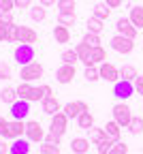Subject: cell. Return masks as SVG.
<instances>
[{
  "instance_id": "obj_1",
  "label": "cell",
  "mask_w": 143,
  "mask_h": 154,
  "mask_svg": "<svg viewBox=\"0 0 143 154\" xmlns=\"http://www.w3.org/2000/svg\"><path fill=\"white\" fill-rule=\"evenodd\" d=\"M111 113H113V120L122 126V128H128L130 126V120H132V109L126 105V103H115L113 105V109H111Z\"/></svg>"
},
{
  "instance_id": "obj_2",
  "label": "cell",
  "mask_w": 143,
  "mask_h": 154,
  "mask_svg": "<svg viewBox=\"0 0 143 154\" xmlns=\"http://www.w3.org/2000/svg\"><path fill=\"white\" fill-rule=\"evenodd\" d=\"M13 58H15V62L19 66H26V64L34 62V47L28 45V43H19L13 51Z\"/></svg>"
},
{
  "instance_id": "obj_3",
  "label": "cell",
  "mask_w": 143,
  "mask_h": 154,
  "mask_svg": "<svg viewBox=\"0 0 143 154\" xmlns=\"http://www.w3.org/2000/svg\"><path fill=\"white\" fill-rule=\"evenodd\" d=\"M43 77V66H41L38 62H30L26 66H22V71H19V79L22 82H34V79H41Z\"/></svg>"
},
{
  "instance_id": "obj_4",
  "label": "cell",
  "mask_w": 143,
  "mask_h": 154,
  "mask_svg": "<svg viewBox=\"0 0 143 154\" xmlns=\"http://www.w3.org/2000/svg\"><path fill=\"white\" fill-rule=\"evenodd\" d=\"M135 94V82H126V79H120L113 84V96L120 101H126Z\"/></svg>"
},
{
  "instance_id": "obj_5",
  "label": "cell",
  "mask_w": 143,
  "mask_h": 154,
  "mask_svg": "<svg viewBox=\"0 0 143 154\" xmlns=\"http://www.w3.org/2000/svg\"><path fill=\"white\" fill-rule=\"evenodd\" d=\"M26 139L32 141V143H43L45 131H43V126H41V122H36V120L26 122Z\"/></svg>"
},
{
  "instance_id": "obj_6",
  "label": "cell",
  "mask_w": 143,
  "mask_h": 154,
  "mask_svg": "<svg viewBox=\"0 0 143 154\" xmlns=\"http://www.w3.org/2000/svg\"><path fill=\"white\" fill-rule=\"evenodd\" d=\"M66 126H68V116L64 111H58L56 116H51V124H49V133L58 135V137H62L66 133Z\"/></svg>"
},
{
  "instance_id": "obj_7",
  "label": "cell",
  "mask_w": 143,
  "mask_h": 154,
  "mask_svg": "<svg viewBox=\"0 0 143 154\" xmlns=\"http://www.w3.org/2000/svg\"><path fill=\"white\" fill-rule=\"evenodd\" d=\"M111 49L117 51V54H130L135 49V38H128V36H122V34H115L111 38Z\"/></svg>"
},
{
  "instance_id": "obj_8",
  "label": "cell",
  "mask_w": 143,
  "mask_h": 154,
  "mask_svg": "<svg viewBox=\"0 0 143 154\" xmlns=\"http://www.w3.org/2000/svg\"><path fill=\"white\" fill-rule=\"evenodd\" d=\"M98 71H100V79H105V82L115 84V82L122 79V77H120V69L115 64H111V62H103L98 66Z\"/></svg>"
},
{
  "instance_id": "obj_9",
  "label": "cell",
  "mask_w": 143,
  "mask_h": 154,
  "mask_svg": "<svg viewBox=\"0 0 143 154\" xmlns=\"http://www.w3.org/2000/svg\"><path fill=\"white\" fill-rule=\"evenodd\" d=\"M28 113H30V101H26V99H19V101H15V103L11 105L13 120H26Z\"/></svg>"
},
{
  "instance_id": "obj_10",
  "label": "cell",
  "mask_w": 143,
  "mask_h": 154,
  "mask_svg": "<svg viewBox=\"0 0 143 154\" xmlns=\"http://www.w3.org/2000/svg\"><path fill=\"white\" fill-rule=\"evenodd\" d=\"M115 30H117V34L128 36V38H135L137 32H139V30L132 26V22H130V19H126V17H120L117 22H115Z\"/></svg>"
},
{
  "instance_id": "obj_11",
  "label": "cell",
  "mask_w": 143,
  "mask_h": 154,
  "mask_svg": "<svg viewBox=\"0 0 143 154\" xmlns=\"http://www.w3.org/2000/svg\"><path fill=\"white\" fill-rule=\"evenodd\" d=\"M75 73H77L75 64H64L62 62V66L56 71V79H58V84H71L75 79Z\"/></svg>"
},
{
  "instance_id": "obj_12",
  "label": "cell",
  "mask_w": 143,
  "mask_h": 154,
  "mask_svg": "<svg viewBox=\"0 0 143 154\" xmlns=\"http://www.w3.org/2000/svg\"><path fill=\"white\" fill-rule=\"evenodd\" d=\"M22 135H26V122L24 120H11L5 139H19Z\"/></svg>"
},
{
  "instance_id": "obj_13",
  "label": "cell",
  "mask_w": 143,
  "mask_h": 154,
  "mask_svg": "<svg viewBox=\"0 0 143 154\" xmlns=\"http://www.w3.org/2000/svg\"><path fill=\"white\" fill-rule=\"evenodd\" d=\"M107 62V51L103 45H98V47H92V54H90V60L86 66H96V64H103Z\"/></svg>"
},
{
  "instance_id": "obj_14",
  "label": "cell",
  "mask_w": 143,
  "mask_h": 154,
  "mask_svg": "<svg viewBox=\"0 0 143 154\" xmlns=\"http://www.w3.org/2000/svg\"><path fill=\"white\" fill-rule=\"evenodd\" d=\"M36 41H38L36 30H32L30 26H19V43H28V45H32V43H36Z\"/></svg>"
},
{
  "instance_id": "obj_15",
  "label": "cell",
  "mask_w": 143,
  "mask_h": 154,
  "mask_svg": "<svg viewBox=\"0 0 143 154\" xmlns=\"http://www.w3.org/2000/svg\"><path fill=\"white\" fill-rule=\"evenodd\" d=\"M41 105H43V111L47 116H56L58 111H62V105H60V101L56 96H47L45 101H41Z\"/></svg>"
},
{
  "instance_id": "obj_16",
  "label": "cell",
  "mask_w": 143,
  "mask_h": 154,
  "mask_svg": "<svg viewBox=\"0 0 143 154\" xmlns=\"http://www.w3.org/2000/svg\"><path fill=\"white\" fill-rule=\"evenodd\" d=\"M30 143H32V141L22 139V137H19V139H13L9 154H30Z\"/></svg>"
},
{
  "instance_id": "obj_17",
  "label": "cell",
  "mask_w": 143,
  "mask_h": 154,
  "mask_svg": "<svg viewBox=\"0 0 143 154\" xmlns=\"http://www.w3.org/2000/svg\"><path fill=\"white\" fill-rule=\"evenodd\" d=\"M53 38H56V43L66 45V43L71 41V30H68L66 26H62V24H58V26L53 28Z\"/></svg>"
},
{
  "instance_id": "obj_18",
  "label": "cell",
  "mask_w": 143,
  "mask_h": 154,
  "mask_svg": "<svg viewBox=\"0 0 143 154\" xmlns=\"http://www.w3.org/2000/svg\"><path fill=\"white\" fill-rule=\"evenodd\" d=\"M71 150L75 154H86L90 150V139H84V137H75L71 141Z\"/></svg>"
},
{
  "instance_id": "obj_19",
  "label": "cell",
  "mask_w": 143,
  "mask_h": 154,
  "mask_svg": "<svg viewBox=\"0 0 143 154\" xmlns=\"http://www.w3.org/2000/svg\"><path fill=\"white\" fill-rule=\"evenodd\" d=\"M105 133H107V137H111V139H115V141H120V135H122V126L115 122V120H109L105 126Z\"/></svg>"
},
{
  "instance_id": "obj_20",
  "label": "cell",
  "mask_w": 143,
  "mask_h": 154,
  "mask_svg": "<svg viewBox=\"0 0 143 154\" xmlns=\"http://www.w3.org/2000/svg\"><path fill=\"white\" fill-rule=\"evenodd\" d=\"M128 19L132 22V26L139 30V28H143V7H132L130 9V15H128Z\"/></svg>"
},
{
  "instance_id": "obj_21",
  "label": "cell",
  "mask_w": 143,
  "mask_h": 154,
  "mask_svg": "<svg viewBox=\"0 0 143 154\" xmlns=\"http://www.w3.org/2000/svg\"><path fill=\"white\" fill-rule=\"evenodd\" d=\"M77 124H79V128L90 131V128L94 126V116H92L90 111H81V113H79V118H77Z\"/></svg>"
},
{
  "instance_id": "obj_22",
  "label": "cell",
  "mask_w": 143,
  "mask_h": 154,
  "mask_svg": "<svg viewBox=\"0 0 143 154\" xmlns=\"http://www.w3.org/2000/svg\"><path fill=\"white\" fill-rule=\"evenodd\" d=\"M0 101L7 103V105H13L15 101H19V94H17V88H5L0 92Z\"/></svg>"
},
{
  "instance_id": "obj_23",
  "label": "cell",
  "mask_w": 143,
  "mask_h": 154,
  "mask_svg": "<svg viewBox=\"0 0 143 154\" xmlns=\"http://www.w3.org/2000/svg\"><path fill=\"white\" fill-rule=\"evenodd\" d=\"M75 51H77V56H79V62L88 64V60H90V54H92V47H90V45H86L84 41H81V43L75 47Z\"/></svg>"
},
{
  "instance_id": "obj_24",
  "label": "cell",
  "mask_w": 143,
  "mask_h": 154,
  "mask_svg": "<svg viewBox=\"0 0 143 154\" xmlns=\"http://www.w3.org/2000/svg\"><path fill=\"white\" fill-rule=\"evenodd\" d=\"M120 77H122V79H126V82H135L139 77V73H137V69L132 64H124L120 69Z\"/></svg>"
},
{
  "instance_id": "obj_25",
  "label": "cell",
  "mask_w": 143,
  "mask_h": 154,
  "mask_svg": "<svg viewBox=\"0 0 143 154\" xmlns=\"http://www.w3.org/2000/svg\"><path fill=\"white\" fill-rule=\"evenodd\" d=\"M88 135H90V141L92 143H100L103 139H107V133H105V128H96V126H92L90 131H88Z\"/></svg>"
},
{
  "instance_id": "obj_26",
  "label": "cell",
  "mask_w": 143,
  "mask_h": 154,
  "mask_svg": "<svg viewBox=\"0 0 143 154\" xmlns=\"http://www.w3.org/2000/svg\"><path fill=\"white\" fill-rule=\"evenodd\" d=\"M109 13H111V9L105 2H96L94 5V17H98V19H103V22H105V19L109 17Z\"/></svg>"
},
{
  "instance_id": "obj_27",
  "label": "cell",
  "mask_w": 143,
  "mask_h": 154,
  "mask_svg": "<svg viewBox=\"0 0 143 154\" xmlns=\"http://www.w3.org/2000/svg\"><path fill=\"white\" fill-rule=\"evenodd\" d=\"M103 19H98V17H90L88 19V32H94V34H100V32H103Z\"/></svg>"
},
{
  "instance_id": "obj_28",
  "label": "cell",
  "mask_w": 143,
  "mask_h": 154,
  "mask_svg": "<svg viewBox=\"0 0 143 154\" xmlns=\"http://www.w3.org/2000/svg\"><path fill=\"white\" fill-rule=\"evenodd\" d=\"M62 111L68 116V118H79L81 107H79V103H77V101H73V103H66V105L62 107Z\"/></svg>"
},
{
  "instance_id": "obj_29",
  "label": "cell",
  "mask_w": 143,
  "mask_h": 154,
  "mask_svg": "<svg viewBox=\"0 0 143 154\" xmlns=\"http://www.w3.org/2000/svg\"><path fill=\"white\" fill-rule=\"evenodd\" d=\"M30 17L34 19V22H43V19L47 17V9L43 5H38V7H32L30 9Z\"/></svg>"
},
{
  "instance_id": "obj_30",
  "label": "cell",
  "mask_w": 143,
  "mask_h": 154,
  "mask_svg": "<svg viewBox=\"0 0 143 154\" xmlns=\"http://www.w3.org/2000/svg\"><path fill=\"white\" fill-rule=\"evenodd\" d=\"M75 22H77V17H75V13H58V24H62V26H75Z\"/></svg>"
},
{
  "instance_id": "obj_31",
  "label": "cell",
  "mask_w": 143,
  "mask_h": 154,
  "mask_svg": "<svg viewBox=\"0 0 143 154\" xmlns=\"http://www.w3.org/2000/svg\"><path fill=\"white\" fill-rule=\"evenodd\" d=\"M113 146H115V139L107 137V139H103L100 143H96V150H98V154H109Z\"/></svg>"
},
{
  "instance_id": "obj_32",
  "label": "cell",
  "mask_w": 143,
  "mask_h": 154,
  "mask_svg": "<svg viewBox=\"0 0 143 154\" xmlns=\"http://www.w3.org/2000/svg\"><path fill=\"white\" fill-rule=\"evenodd\" d=\"M60 60H62L64 64H75V62H79V56H77L75 49H66V51H62Z\"/></svg>"
},
{
  "instance_id": "obj_33",
  "label": "cell",
  "mask_w": 143,
  "mask_h": 154,
  "mask_svg": "<svg viewBox=\"0 0 143 154\" xmlns=\"http://www.w3.org/2000/svg\"><path fill=\"white\" fill-rule=\"evenodd\" d=\"M128 128H130L132 135H141V133H143V118H141V116H132Z\"/></svg>"
},
{
  "instance_id": "obj_34",
  "label": "cell",
  "mask_w": 143,
  "mask_h": 154,
  "mask_svg": "<svg viewBox=\"0 0 143 154\" xmlns=\"http://www.w3.org/2000/svg\"><path fill=\"white\" fill-rule=\"evenodd\" d=\"M58 13H75V0H58Z\"/></svg>"
},
{
  "instance_id": "obj_35",
  "label": "cell",
  "mask_w": 143,
  "mask_h": 154,
  "mask_svg": "<svg viewBox=\"0 0 143 154\" xmlns=\"http://www.w3.org/2000/svg\"><path fill=\"white\" fill-rule=\"evenodd\" d=\"M84 77H86L88 82H98V79H100V71H98V66H86Z\"/></svg>"
},
{
  "instance_id": "obj_36",
  "label": "cell",
  "mask_w": 143,
  "mask_h": 154,
  "mask_svg": "<svg viewBox=\"0 0 143 154\" xmlns=\"http://www.w3.org/2000/svg\"><path fill=\"white\" fill-rule=\"evenodd\" d=\"M84 43H86V45H90V47H98V45H100V34L86 32V36H84Z\"/></svg>"
},
{
  "instance_id": "obj_37",
  "label": "cell",
  "mask_w": 143,
  "mask_h": 154,
  "mask_svg": "<svg viewBox=\"0 0 143 154\" xmlns=\"http://www.w3.org/2000/svg\"><path fill=\"white\" fill-rule=\"evenodd\" d=\"M38 154H60V146H51V143H41V150Z\"/></svg>"
},
{
  "instance_id": "obj_38",
  "label": "cell",
  "mask_w": 143,
  "mask_h": 154,
  "mask_svg": "<svg viewBox=\"0 0 143 154\" xmlns=\"http://www.w3.org/2000/svg\"><path fill=\"white\" fill-rule=\"evenodd\" d=\"M13 22V11H0V26H11Z\"/></svg>"
},
{
  "instance_id": "obj_39",
  "label": "cell",
  "mask_w": 143,
  "mask_h": 154,
  "mask_svg": "<svg viewBox=\"0 0 143 154\" xmlns=\"http://www.w3.org/2000/svg\"><path fill=\"white\" fill-rule=\"evenodd\" d=\"M13 77V69L7 62H0V79H11Z\"/></svg>"
},
{
  "instance_id": "obj_40",
  "label": "cell",
  "mask_w": 143,
  "mask_h": 154,
  "mask_svg": "<svg viewBox=\"0 0 143 154\" xmlns=\"http://www.w3.org/2000/svg\"><path fill=\"white\" fill-rule=\"evenodd\" d=\"M9 43H19V26H9Z\"/></svg>"
},
{
  "instance_id": "obj_41",
  "label": "cell",
  "mask_w": 143,
  "mask_h": 154,
  "mask_svg": "<svg viewBox=\"0 0 143 154\" xmlns=\"http://www.w3.org/2000/svg\"><path fill=\"white\" fill-rule=\"evenodd\" d=\"M109 154H128V146H126L124 141H115V146L111 148Z\"/></svg>"
},
{
  "instance_id": "obj_42",
  "label": "cell",
  "mask_w": 143,
  "mask_h": 154,
  "mask_svg": "<svg viewBox=\"0 0 143 154\" xmlns=\"http://www.w3.org/2000/svg\"><path fill=\"white\" fill-rule=\"evenodd\" d=\"M30 84L28 82H22V84H19L17 86V94H19V99H26V96H28V92H30Z\"/></svg>"
},
{
  "instance_id": "obj_43",
  "label": "cell",
  "mask_w": 143,
  "mask_h": 154,
  "mask_svg": "<svg viewBox=\"0 0 143 154\" xmlns=\"http://www.w3.org/2000/svg\"><path fill=\"white\" fill-rule=\"evenodd\" d=\"M60 139H62V137H58V135H53V133H47L45 135V143H51V146H60Z\"/></svg>"
},
{
  "instance_id": "obj_44",
  "label": "cell",
  "mask_w": 143,
  "mask_h": 154,
  "mask_svg": "<svg viewBox=\"0 0 143 154\" xmlns=\"http://www.w3.org/2000/svg\"><path fill=\"white\" fill-rule=\"evenodd\" d=\"M15 0H0V11H13Z\"/></svg>"
},
{
  "instance_id": "obj_45",
  "label": "cell",
  "mask_w": 143,
  "mask_h": 154,
  "mask_svg": "<svg viewBox=\"0 0 143 154\" xmlns=\"http://www.w3.org/2000/svg\"><path fill=\"white\" fill-rule=\"evenodd\" d=\"M7 128H9V120L5 118V116H0V137L7 135Z\"/></svg>"
},
{
  "instance_id": "obj_46",
  "label": "cell",
  "mask_w": 143,
  "mask_h": 154,
  "mask_svg": "<svg viewBox=\"0 0 143 154\" xmlns=\"http://www.w3.org/2000/svg\"><path fill=\"white\" fill-rule=\"evenodd\" d=\"M32 0H15V9H30Z\"/></svg>"
},
{
  "instance_id": "obj_47",
  "label": "cell",
  "mask_w": 143,
  "mask_h": 154,
  "mask_svg": "<svg viewBox=\"0 0 143 154\" xmlns=\"http://www.w3.org/2000/svg\"><path fill=\"white\" fill-rule=\"evenodd\" d=\"M135 92L137 94H143V75H139L135 79Z\"/></svg>"
},
{
  "instance_id": "obj_48",
  "label": "cell",
  "mask_w": 143,
  "mask_h": 154,
  "mask_svg": "<svg viewBox=\"0 0 143 154\" xmlns=\"http://www.w3.org/2000/svg\"><path fill=\"white\" fill-rule=\"evenodd\" d=\"M9 41V26H0V43Z\"/></svg>"
},
{
  "instance_id": "obj_49",
  "label": "cell",
  "mask_w": 143,
  "mask_h": 154,
  "mask_svg": "<svg viewBox=\"0 0 143 154\" xmlns=\"http://www.w3.org/2000/svg\"><path fill=\"white\" fill-rule=\"evenodd\" d=\"M9 150H11V146L5 139H0V154H9Z\"/></svg>"
},
{
  "instance_id": "obj_50",
  "label": "cell",
  "mask_w": 143,
  "mask_h": 154,
  "mask_svg": "<svg viewBox=\"0 0 143 154\" xmlns=\"http://www.w3.org/2000/svg\"><path fill=\"white\" fill-rule=\"evenodd\" d=\"M122 2H124V0H107V2H105V5H107L109 9H117V7H120Z\"/></svg>"
},
{
  "instance_id": "obj_51",
  "label": "cell",
  "mask_w": 143,
  "mask_h": 154,
  "mask_svg": "<svg viewBox=\"0 0 143 154\" xmlns=\"http://www.w3.org/2000/svg\"><path fill=\"white\" fill-rule=\"evenodd\" d=\"M38 2H41V5H43V7L47 9V7H51V5H56V2H58V0H38Z\"/></svg>"
},
{
  "instance_id": "obj_52",
  "label": "cell",
  "mask_w": 143,
  "mask_h": 154,
  "mask_svg": "<svg viewBox=\"0 0 143 154\" xmlns=\"http://www.w3.org/2000/svg\"><path fill=\"white\" fill-rule=\"evenodd\" d=\"M77 103H79L81 111H90V105H88V103H84V101H77Z\"/></svg>"
}]
</instances>
